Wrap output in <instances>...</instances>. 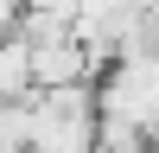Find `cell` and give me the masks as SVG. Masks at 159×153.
Wrapping results in <instances>:
<instances>
[{
  "label": "cell",
  "mask_w": 159,
  "mask_h": 153,
  "mask_svg": "<svg viewBox=\"0 0 159 153\" xmlns=\"http://www.w3.org/2000/svg\"><path fill=\"white\" fill-rule=\"evenodd\" d=\"M96 121H102L96 83L38 89L25 102V153H96Z\"/></svg>",
  "instance_id": "cell-1"
},
{
  "label": "cell",
  "mask_w": 159,
  "mask_h": 153,
  "mask_svg": "<svg viewBox=\"0 0 159 153\" xmlns=\"http://www.w3.org/2000/svg\"><path fill=\"white\" fill-rule=\"evenodd\" d=\"M32 96H38V83H32V45L13 26V38L0 45V102H32Z\"/></svg>",
  "instance_id": "cell-2"
},
{
  "label": "cell",
  "mask_w": 159,
  "mask_h": 153,
  "mask_svg": "<svg viewBox=\"0 0 159 153\" xmlns=\"http://www.w3.org/2000/svg\"><path fill=\"white\" fill-rule=\"evenodd\" d=\"M7 38H13V26H0V45H7Z\"/></svg>",
  "instance_id": "cell-5"
},
{
  "label": "cell",
  "mask_w": 159,
  "mask_h": 153,
  "mask_svg": "<svg viewBox=\"0 0 159 153\" xmlns=\"http://www.w3.org/2000/svg\"><path fill=\"white\" fill-rule=\"evenodd\" d=\"M147 147H153L147 121H127V115H102L96 121V153H147Z\"/></svg>",
  "instance_id": "cell-3"
},
{
  "label": "cell",
  "mask_w": 159,
  "mask_h": 153,
  "mask_svg": "<svg viewBox=\"0 0 159 153\" xmlns=\"http://www.w3.org/2000/svg\"><path fill=\"white\" fill-rule=\"evenodd\" d=\"M25 13H45V19H76V0H25Z\"/></svg>",
  "instance_id": "cell-4"
}]
</instances>
